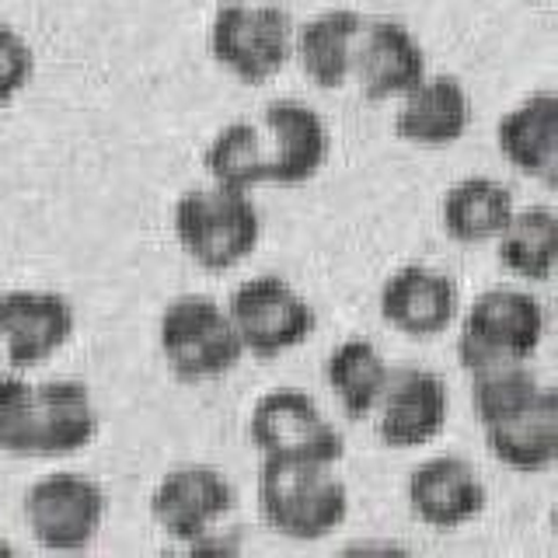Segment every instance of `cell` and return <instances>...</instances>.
Wrapping results in <instances>:
<instances>
[{"mask_svg":"<svg viewBox=\"0 0 558 558\" xmlns=\"http://www.w3.org/2000/svg\"><path fill=\"white\" fill-rule=\"evenodd\" d=\"M248 436L262 458L339 464L345 436L322 412V405L301 388H272L252 409Z\"/></svg>","mask_w":558,"mask_h":558,"instance_id":"5","label":"cell"},{"mask_svg":"<svg viewBox=\"0 0 558 558\" xmlns=\"http://www.w3.org/2000/svg\"><path fill=\"white\" fill-rule=\"evenodd\" d=\"M405 496L412 517L433 531L464 527V523L482 517L488 502L478 471L464 458H450V453H440V458H429L412 468Z\"/></svg>","mask_w":558,"mask_h":558,"instance_id":"14","label":"cell"},{"mask_svg":"<svg viewBox=\"0 0 558 558\" xmlns=\"http://www.w3.org/2000/svg\"><path fill=\"white\" fill-rule=\"evenodd\" d=\"M74 307L52 290H8L0 296V345L17 371L43 366L74 339Z\"/></svg>","mask_w":558,"mask_h":558,"instance_id":"11","label":"cell"},{"mask_svg":"<svg viewBox=\"0 0 558 558\" xmlns=\"http://www.w3.org/2000/svg\"><path fill=\"white\" fill-rule=\"evenodd\" d=\"M377 436L395 450L426 447L444 433L450 391L440 374L426 366H391L388 384L374 405Z\"/></svg>","mask_w":558,"mask_h":558,"instance_id":"9","label":"cell"},{"mask_svg":"<svg viewBox=\"0 0 558 558\" xmlns=\"http://www.w3.org/2000/svg\"><path fill=\"white\" fill-rule=\"evenodd\" d=\"M203 161H206L209 182L220 189L248 192L252 196L258 185L269 182L266 133H262L258 122H248V119L227 122V126L209 140Z\"/></svg>","mask_w":558,"mask_h":558,"instance_id":"24","label":"cell"},{"mask_svg":"<svg viewBox=\"0 0 558 558\" xmlns=\"http://www.w3.org/2000/svg\"><path fill=\"white\" fill-rule=\"evenodd\" d=\"M269 147V182L276 185H304L328 161L331 136L325 119L311 105L296 98H279L262 109L258 119Z\"/></svg>","mask_w":558,"mask_h":558,"instance_id":"15","label":"cell"},{"mask_svg":"<svg viewBox=\"0 0 558 558\" xmlns=\"http://www.w3.org/2000/svg\"><path fill=\"white\" fill-rule=\"evenodd\" d=\"M461 290L429 266H401L380 287V318L409 339H436L458 322Z\"/></svg>","mask_w":558,"mask_h":558,"instance_id":"13","label":"cell"},{"mask_svg":"<svg viewBox=\"0 0 558 558\" xmlns=\"http://www.w3.org/2000/svg\"><path fill=\"white\" fill-rule=\"evenodd\" d=\"M513 209L517 199L510 185L488 179V174H471V179H461L458 185L447 189L440 203V223L447 238L458 244H485L499 238L502 227L510 223Z\"/></svg>","mask_w":558,"mask_h":558,"instance_id":"21","label":"cell"},{"mask_svg":"<svg viewBox=\"0 0 558 558\" xmlns=\"http://www.w3.org/2000/svg\"><path fill=\"white\" fill-rule=\"evenodd\" d=\"M471 126V95L450 74H426L398 95L395 133L412 147H450Z\"/></svg>","mask_w":558,"mask_h":558,"instance_id":"16","label":"cell"},{"mask_svg":"<svg viewBox=\"0 0 558 558\" xmlns=\"http://www.w3.org/2000/svg\"><path fill=\"white\" fill-rule=\"evenodd\" d=\"M366 17L353 8H331L293 28V60L304 77L325 92H339L353 77V52Z\"/></svg>","mask_w":558,"mask_h":558,"instance_id":"19","label":"cell"},{"mask_svg":"<svg viewBox=\"0 0 558 558\" xmlns=\"http://www.w3.org/2000/svg\"><path fill=\"white\" fill-rule=\"evenodd\" d=\"M234 510V485L214 464H179L157 482L150 517L174 541H199L214 534Z\"/></svg>","mask_w":558,"mask_h":558,"instance_id":"10","label":"cell"},{"mask_svg":"<svg viewBox=\"0 0 558 558\" xmlns=\"http://www.w3.org/2000/svg\"><path fill=\"white\" fill-rule=\"evenodd\" d=\"M496 255L506 272L531 283H548L558 255V217L551 206L513 209L510 223L496 238Z\"/></svg>","mask_w":558,"mask_h":558,"instance_id":"22","label":"cell"},{"mask_svg":"<svg viewBox=\"0 0 558 558\" xmlns=\"http://www.w3.org/2000/svg\"><path fill=\"white\" fill-rule=\"evenodd\" d=\"M429 74L426 49L391 17H366L353 52V77L366 101H391Z\"/></svg>","mask_w":558,"mask_h":558,"instance_id":"12","label":"cell"},{"mask_svg":"<svg viewBox=\"0 0 558 558\" xmlns=\"http://www.w3.org/2000/svg\"><path fill=\"white\" fill-rule=\"evenodd\" d=\"M227 314L238 328L244 356L258 360L290 353V349L307 342L314 325H318L307 296L279 276L244 279L227 301Z\"/></svg>","mask_w":558,"mask_h":558,"instance_id":"7","label":"cell"},{"mask_svg":"<svg viewBox=\"0 0 558 558\" xmlns=\"http://www.w3.org/2000/svg\"><path fill=\"white\" fill-rule=\"evenodd\" d=\"M157 345L168 371L192 384L231 374L244 356L231 314L206 293L174 296L157 322Z\"/></svg>","mask_w":558,"mask_h":558,"instance_id":"4","label":"cell"},{"mask_svg":"<svg viewBox=\"0 0 558 558\" xmlns=\"http://www.w3.org/2000/svg\"><path fill=\"white\" fill-rule=\"evenodd\" d=\"M548 384L537 377L531 360L520 363H496L471 374V409H475L478 426H493L510 418L513 412L527 409L531 401L545 391Z\"/></svg>","mask_w":558,"mask_h":558,"instance_id":"25","label":"cell"},{"mask_svg":"<svg viewBox=\"0 0 558 558\" xmlns=\"http://www.w3.org/2000/svg\"><path fill=\"white\" fill-rule=\"evenodd\" d=\"M391 366L371 339H345L325 360V384L349 418H366L388 384Z\"/></svg>","mask_w":558,"mask_h":558,"instance_id":"23","label":"cell"},{"mask_svg":"<svg viewBox=\"0 0 558 558\" xmlns=\"http://www.w3.org/2000/svg\"><path fill=\"white\" fill-rule=\"evenodd\" d=\"M109 496L81 471H52L25 493V523L49 551H81L98 537Z\"/></svg>","mask_w":558,"mask_h":558,"instance_id":"8","label":"cell"},{"mask_svg":"<svg viewBox=\"0 0 558 558\" xmlns=\"http://www.w3.org/2000/svg\"><path fill=\"white\" fill-rule=\"evenodd\" d=\"M35 384L0 377V453L35 458Z\"/></svg>","mask_w":558,"mask_h":558,"instance_id":"26","label":"cell"},{"mask_svg":"<svg viewBox=\"0 0 558 558\" xmlns=\"http://www.w3.org/2000/svg\"><path fill=\"white\" fill-rule=\"evenodd\" d=\"M35 74V52L11 25H0V105L14 101Z\"/></svg>","mask_w":558,"mask_h":558,"instance_id":"27","label":"cell"},{"mask_svg":"<svg viewBox=\"0 0 558 558\" xmlns=\"http://www.w3.org/2000/svg\"><path fill=\"white\" fill-rule=\"evenodd\" d=\"M545 307L531 290L493 287L464 307L458 360L468 374L496 363L534 360L541 342H545Z\"/></svg>","mask_w":558,"mask_h":558,"instance_id":"3","label":"cell"},{"mask_svg":"<svg viewBox=\"0 0 558 558\" xmlns=\"http://www.w3.org/2000/svg\"><path fill=\"white\" fill-rule=\"evenodd\" d=\"M496 144L520 174L551 185L558 174V98L551 92H534L513 105L499 119Z\"/></svg>","mask_w":558,"mask_h":558,"instance_id":"18","label":"cell"},{"mask_svg":"<svg viewBox=\"0 0 558 558\" xmlns=\"http://www.w3.org/2000/svg\"><path fill=\"white\" fill-rule=\"evenodd\" d=\"M293 17L272 4H223L209 25V52L241 84H266L293 60Z\"/></svg>","mask_w":558,"mask_h":558,"instance_id":"6","label":"cell"},{"mask_svg":"<svg viewBox=\"0 0 558 558\" xmlns=\"http://www.w3.org/2000/svg\"><path fill=\"white\" fill-rule=\"evenodd\" d=\"M488 453L520 475H545L558 461V395L548 384L527 409L485 426Z\"/></svg>","mask_w":558,"mask_h":558,"instance_id":"17","label":"cell"},{"mask_svg":"<svg viewBox=\"0 0 558 558\" xmlns=\"http://www.w3.org/2000/svg\"><path fill=\"white\" fill-rule=\"evenodd\" d=\"M174 238L182 252L206 272H231L255 252L262 217L248 192L189 189L174 203Z\"/></svg>","mask_w":558,"mask_h":558,"instance_id":"2","label":"cell"},{"mask_svg":"<svg viewBox=\"0 0 558 558\" xmlns=\"http://www.w3.org/2000/svg\"><path fill=\"white\" fill-rule=\"evenodd\" d=\"M35 458H70L98 433V409L81 380L35 384Z\"/></svg>","mask_w":558,"mask_h":558,"instance_id":"20","label":"cell"},{"mask_svg":"<svg viewBox=\"0 0 558 558\" xmlns=\"http://www.w3.org/2000/svg\"><path fill=\"white\" fill-rule=\"evenodd\" d=\"M258 513L276 534L293 541H322L349 517V493L336 464L262 458Z\"/></svg>","mask_w":558,"mask_h":558,"instance_id":"1","label":"cell"}]
</instances>
